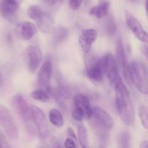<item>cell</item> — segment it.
<instances>
[{
	"label": "cell",
	"mask_w": 148,
	"mask_h": 148,
	"mask_svg": "<svg viewBox=\"0 0 148 148\" xmlns=\"http://www.w3.org/2000/svg\"><path fill=\"white\" fill-rule=\"evenodd\" d=\"M106 29L109 36H114L116 30V25L115 20L113 16H110L106 21Z\"/></svg>",
	"instance_id": "26"
},
{
	"label": "cell",
	"mask_w": 148,
	"mask_h": 148,
	"mask_svg": "<svg viewBox=\"0 0 148 148\" xmlns=\"http://www.w3.org/2000/svg\"><path fill=\"white\" fill-rule=\"evenodd\" d=\"M66 134H67V135L69 136V137L74 139V140H75V141L77 142V137H76V135H75V132H74V130H72V128H70V127H69V128L67 129V132H66Z\"/></svg>",
	"instance_id": "32"
},
{
	"label": "cell",
	"mask_w": 148,
	"mask_h": 148,
	"mask_svg": "<svg viewBox=\"0 0 148 148\" xmlns=\"http://www.w3.org/2000/svg\"><path fill=\"white\" fill-rule=\"evenodd\" d=\"M145 7H146V13H147V17H148V0H147V1H146Z\"/></svg>",
	"instance_id": "36"
},
{
	"label": "cell",
	"mask_w": 148,
	"mask_h": 148,
	"mask_svg": "<svg viewBox=\"0 0 148 148\" xmlns=\"http://www.w3.org/2000/svg\"><path fill=\"white\" fill-rule=\"evenodd\" d=\"M77 142L75 141L74 139L70 138H66V140L64 142V147L68 148V147H73V148H76L77 146L76 145Z\"/></svg>",
	"instance_id": "29"
},
{
	"label": "cell",
	"mask_w": 148,
	"mask_h": 148,
	"mask_svg": "<svg viewBox=\"0 0 148 148\" xmlns=\"http://www.w3.org/2000/svg\"><path fill=\"white\" fill-rule=\"evenodd\" d=\"M72 116L75 120L78 121H81L84 119V116H82V114L81 113H79V111H77V110L73 109L72 111Z\"/></svg>",
	"instance_id": "30"
},
{
	"label": "cell",
	"mask_w": 148,
	"mask_h": 148,
	"mask_svg": "<svg viewBox=\"0 0 148 148\" xmlns=\"http://www.w3.org/2000/svg\"><path fill=\"white\" fill-rule=\"evenodd\" d=\"M143 51L144 53V54L145 55L146 58L147 59V62H148V46H144L143 47Z\"/></svg>",
	"instance_id": "33"
},
{
	"label": "cell",
	"mask_w": 148,
	"mask_h": 148,
	"mask_svg": "<svg viewBox=\"0 0 148 148\" xmlns=\"http://www.w3.org/2000/svg\"><path fill=\"white\" fill-rule=\"evenodd\" d=\"M105 74L114 88L123 82L120 76L117 61L111 53L105 55Z\"/></svg>",
	"instance_id": "5"
},
{
	"label": "cell",
	"mask_w": 148,
	"mask_h": 148,
	"mask_svg": "<svg viewBox=\"0 0 148 148\" xmlns=\"http://www.w3.org/2000/svg\"><path fill=\"white\" fill-rule=\"evenodd\" d=\"M17 1H18V2H20V4H21V2H22V1H23V0H17Z\"/></svg>",
	"instance_id": "37"
},
{
	"label": "cell",
	"mask_w": 148,
	"mask_h": 148,
	"mask_svg": "<svg viewBox=\"0 0 148 148\" xmlns=\"http://www.w3.org/2000/svg\"><path fill=\"white\" fill-rule=\"evenodd\" d=\"M27 66L31 73L36 72L42 59V52L38 46H29L27 48Z\"/></svg>",
	"instance_id": "12"
},
{
	"label": "cell",
	"mask_w": 148,
	"mask_h": 148,
	"mask_svg": "<svg viewBox=\"0 0 148 148\" xmlns=\"http://www.w3.org/2000/svg\"><path fill=\"white\" fill-rule=\"evenodd\" d=\"M139 117L142 125L148 130V108L145 106H141L139 108Z\"/></svg>",
	"instance_id": "24"
},
{
	"label": "cell",
	"mask_w": 148,
	"mask_h": 148,
	"mask_svg": "<svg viewBox=\"0 0 148 148\" xmlns=\"http://www.w3.org/2000/svg\"><path fill=\"white\" fill-rule=\"evenodd\" d=\"M20 3L16 0H1L0 14L10 22H14L16 19Z\"/></svg>",
	"instance_id": "10"
},
{
	"label": "cell",
	"mask_w": 148,
	"mask_h": 148,
	"mask_svg": "<svg viewBox=\"0 0 148 148\" xmlns=\"http://www.w3.org/2000/svg\"><path fill=\"white\" fill-rule=\"evenodd\" d=\"M74 108L82 114L84 118L90 119L92 116V107L86 95L78 93L74 97Z\"/></svg>",
	"instance_id": "9"
},
{
	"label": "cell",
	"mask_w": 148,
	"mask_h": 148,
	"mask_svg": "<svg viewBox=\"0 0 148 148\" xmlns=\"http://www.w3.org/2000/svg\"><path fill=\"white\" fill-rule=\"evenodd\" d=\"M130 78L133 85L143 94H147L148 69L142 63L133 61L129 64Z\"/></svg>",
	"instance_id": "2"
},
{
	"label": "cell",
	"mask_w": 148,
	"mask_h": 148,
	"mask_svg": "<svg viewBox=\"0 0 148 148\" xmlns=\"http://www.w3.org/2000/svg\"><path fill=\"white\" fill-rule=\"evenodd\" d=\"M0 125L11 140H16L18 137V130L10 110L5 106L0 105Z\"/></svg>",
	"instance_id": "4"
},
{
	"label": "cell",
	"mask_w": 148,
	"mask_h": 148,
	"mask_svg": "<svg viewBox=\"0 0 148 148\" xmlns=\"http://www.w3.org/2000/svg\"><path fill=\"white\" fill-rule=\"evenodd\" d=\"M125 17L127 25L134 36L143 43H148V33L143 28L140 21L128 11L125 12Z\"/></svg>",
	"instance_id": "7"
},
{
	"label": "cell",
	"mask_w": 148,
	"mask_h": 148,
	"mask_svg": "<svg viewBox=\"0 0 148 148\" xmlns=\"http://www.w3.org/2000/svg\"><path fill=\"white\" fill-rule=\"evenodd\" d=\"M3 83H4V80H3V77L1 75V72H0V87L2 86Z\"/></svg>",
	"instance_id": "35"
},
{
	"label": "cell",
	"mask_w": 148,
	"mask_h": 148,
	"mask_svg": "<svg viewBox=\"0 0 148 148\" xmlns=\"http://www.w3.org/2000/svg\"><path fill=\"white\" fill-rule=\"evenodd\" d=\"M110 4L108 2H103L98 6L92 7L90 10L89 14L96 18H102L108 14Z\"/></svg>",
	"instance_id": "18"
},
{
	"label": "cell",
	"mask_w": 148,
	"mask_h": 148,
	"mask_svg": "<svg viewBox=\"0 0 148 148\" xmlns=\"http://www.w3.org/2000/svg\"><path fill=\"white\" fill-rule=\"evenodd\" d=\"M77 135L78 140L80 143L81 147L82 148H88L89 145V140H88V135L87 129L85 126L79 125L77 127Z\"/></svg>",
	"instance_id": "20"
},
{
	"label": "cell",
	"mask_w": 148,
	"mask_h": 148,
	"mask_svg": "<svg viewBox=\"0 0 148 148\" xmlns=\"http://www.w3.org/2000/svg\"><path fill=\"white\" fill-rule=\"evenodd\" d=\"M16 31L20 38L24 40H28L37 33L38 28L34 23L25 21L20 23L17 26Z\"/></svg>",
	"instance_id": "15"
},
{
	"label": "cell",
	"mask_w": 148,
	"mask_h": 148,
	"mask_svg": "<svg viewBox=\"0 0 148 148\" xmlns=\"http://www.w3.org/2000/svg\"><path fill=\"white\" fill-rule=\"evenodd\" d=\"M105 74V56L99 58L90 64L87 67V75L90 79L95 82H101Z\"/></svg>",
	"instance_id": "8"
},
{
	"label": "cell",
	"mask_w": 148,
	"mask_h": 148,
	"mask_svg": "<svg viewBox=\"0 0 148 148\" xmlns=\"http://www.w3.org/2000/svg\"><path fill=\"white\" fill-rule=\"evenodd\" d=\"M31 111L35 127L39 137L43 140L46 139L49 135V130L44 113L36 106H32Z\"/></svg>",
	"instance_id": "6"
},
{
	"label": "cell",
	"mask_w": 148,
	"mask_h": 148,
	"mask_svg": "<svg viewBox=\"0 0 148 148\" xmlns=\"http://www.w3.org/2000/svg\"><path fill=\"white\" fill-rule=\"evenodd\" d=\"M30 96L33 99L36 101H41V102H48L50 99L49 93L47 91H45L43 90H33L30 93Z\"/></svg>",
	"instance_id": "22"
},
{
	"label": "cell",
	"mask_w": 148,
	"mask_h": 148,
	"mask_svg": "<svg viewBox=\"0 0 148 148\" xmlns=\"http://www.w3.org/2000/svg\"><path fill=\"white\" fill-rule=\"evenodd\" d=\"M116 61L118 63L119 67L121 69L122 75L124 76V79H126L129 84H130V72H129V64L127 62V58L126 56L125 50H124V46H123L121 39H119L117 42L116 46Z\"/></svg>",
	"instance_id": "11"
},
{
	"label": "cell",
	"mask_w": 148,
	"mask_h": 148,
	"mask_svg": "<svg viewBox=\"0 0 148 148\" xmlns=\"http://www.w3.org/2000/svg\"><path fill=\"white\" fill-rule=\"evenodd\" d=\"M49 120L54 127L58 128L62 127L64 123L62 113L55 108H52L49 111Z\"/></svg>",
	"instance_id": "19"
},
{
	"label": "cell",
	"mask_w": 148,
	"mask_h": 148,
	"mask_svg": "<svg viewBox=\"0 0 148 148\" xmlns=\"http://www.w3.org/2000/svg\"><path fill=\"white\" fill-rule=\"evenodd\" d=\"M27 12L30 18L32 20L37 21L39 19V17L43 14L44 12L41 10L40 7H39L37 5H31L27 8Z\"/></svg>",
	"instance_id": "23"
},
{
	"label": "cell",
	"mask_w": 148,
	"mask_h": 148,
	"mask_svg": "<svg viewBox=\"0 0 148 148\" xmlns=\"http://www.w3.org/2000/svg\"><path fill=\"white\" fill-rule=\"evenodd\" d=\"M147 94H148V91H147Z\"/></svg>",
	"instance_id": "38"
},
{
	"label": "cell",
	"mask_w": 148,
	"mask_h": 148,
	"mask_svg": "<svg viewBox=\"0 0 148 148\" xmlns=\"http://www.w3.org/2000/svg\"><path fill=\"white\" fill-rule=\"evenodd\" d=\"M68 35H69V31H68L66 27H62V26L59 27L55 30L54 34H53V42L56 44L62 43L67 38Z\"/></svg>",
	"instance_id": "21"
},
{
	"label": "cell",
	"mask_w": 148,
	"mask_h": 148,
	"mask_svg": "<svg viewBox=\"0 0 148 148\" xmlns=\"http://www.w3.org/2000/svg\"><path fill=\"white\" fill-rule=\"evenodd\" d=\"M130 140H131V137H130V133L127 132H122L119 137V145L121 147L127 148L130 147Z\"/></svg>",
	"instance_id": "25"
},
{
	"label": "cell",
	"mask_w": 148,
	"mask_h": 148,
	"mask_svg": "<svg viewBox=\"0 0 148 148\" xmlns=\"http://www.w3.org/2000/svg\"><path fill=\"white\" fill-rule=\"evenodd\" d=\"M116 91V105L120 119L125 125L133 126L135 123V111L130 96V92L124 82L114 88Z\"/></svg>",
	"instance_id": "1"
},
{
	"label": "cell",
	"mask_w": 148,
	"mask_h": 148,
	"mask_svg": "<svg viewBox=\"0 0 148 148\" xmlns=\"http://www.w3.org/2000/svg\"><path fill=\"white\" fill-rule=\"evenodd\" d=\"M12 105L17 114L24 123L27 132L31 135H36L37 131L33 121L31 108H29L24 98L20 95H14L12 98Z\"/></svg>",
	"instance_id": "3"
},
{
	"label": "cell",
	"mask_w": 148,
	"mask_h": 148,
	"mask_svg": "<svg viewBox=\"0 0 148 148\" xmlns=\"http://www.w3.org/2000/svg\"><path fill=\"white\" fill-rule=\"evenodd\" d=\"M52 74V66L50 61H46L40 67L38 75V83L41 88L46 90L49 89L51 77Z\"/></svg>",
	"instance_id": "14"
},
{
	"label": "cell",
	"mask_w": 148,
	"mask_h": 148,
	"mask_svg": "<svg viewBox=\"0 0 148 148\" xmlns=\"http://www.w3.org/2000/svg\"><path fill=\"white\" fill-rule=\"evenodd\" d=\"M0 147L1 148L10 147V145H9L8 142H7V138H6L4 134L2 133V132L1 131V130H0Z\"/></svg>",
	"instance_id": "28"
},
{
	"label": "cell",
	"mask_w": 148,
	"mask_h": 148,
	"mask_svg": "<svg viewBox=\"0 0 148 148\" xmlns=\"http://www.w3.org/2000/svg\"><path fill=\"white\" fill-rule=\"evenodd\" d=\"M92 116L95 121L107 130H111L114 127V122L112 117L103 108L98 106L92 107Z\"/></svg>",
	"instance_id": "13"
},
{
	"label": "cell",
	"mask_w": 148,
	"mask_h": 148,
	"mask_svg": "<svg viewBox=\"0 0 148 148\" xmlns=\"http://www.w3.org/2000/svg\"><path fill=\"white\" fill-rule=\"evenodd\" d=\"M96 38L97 32L95 29H88L84 30L82 34L79 36V45L85 53H88L90 51Z\"/></svg>",
	"instance_id": "16"
},
{
	"label": "cell",
	"mask_w": 148,
	"mask_h": 148,
	"mask_svg": "<svg viewBox=\"0 0 148 148\" xmlns=\"http://www.w3.org/2000/svg\"><path fill=\"white\" fill-rule=\"evenodd\" d=\"M140 147L141 148H145V147H148V142L147 141H143L141 143V144H140Z\"/></svg>",
	"instance_id": "34"
},
{
	"label": "cell",
	"mask_w": 148,
	"mask_h": 148,
	"mask_svg": "<svg viewBox=\"0 0 148 148\" xmlns=\"http://www.w3.org/2000/svg\"><path fill=\"white\" fill-rule=\"evenodd\" d=\"M83 1L84 0H69V7L73 10H78Z\"/></svg>",
	"instance_id": "27"
},
{
	"label": "cell",
	"mask_w": 148,
	"mask_h": 148,
	"mask_svg": "<svg viewBox=\"0 0 148 148\" xmlns=\"http://www.w3.org/2000/svg\"><path fill=\"white\" fill-rule=\"evenodd\" d=\"M36 23L38 28L44 34H49L54 30V20L49 13L43 12Z\"/></svg>",
	"instance_id": "17"
},
{
	"label": "cell",
	"mask_w": 148,
	"mask_h": 148,
	"mask_svg": "<svg viewBox=\"0 0 148 148\" xmlns=\"http://www.w3.org/2000/svg\"><path fill=\"white\" fill-rule=\"evenodd\" d=\"M46 4L49 6H54L58 4H61L64 0H43Z\"/></svg>",
	"instance_id": "31"
}]
</instances>
